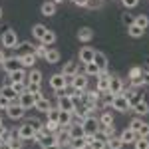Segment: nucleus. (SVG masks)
Here are the masks:
<instances>
[{"instance_id": "f257e3e1", "label": "nucleus", "mask_w": 149, "mask_h": 149, "mask_svg": "<svg viewBox=\"0 0 149 149\" xmlns=\"http://www.w3.org/2000/svg\"><path fill=\"white\" fill-rule=\"evenodd\" d=\"M111 107L115 111H121V113H127V109H131V105H129L123 92L117 93V95H111Z\"/></svg>"}, {"instance_id": "338daca9", "label": "nucleus", "mask_w": 149, "mask_h": 149, "mask_svg": "<svg viewBox=\"0 0 149 149\" xmlns=\"http://www.w3.org/2000/svg\"><path fill=\"white\" fill-rule=\"evenodd\" d=\"M80 149H88V147H80Z\"/></svg>"}, {"instance_id": "a211bd4d", "label": "nucleus", "mask_w": 149, "mask_h": 149, "mask_svg": "<svg viewBox=\"0 0 149 149\" xmlns=\"http://www.w3.org/2000/svg\"><path fill=\"white\" fill-rule=\"evenodd\" d=\"M68 133H70V137H72V139H80V137L86 135L81 123H70V125H68Z\"/></svg>"}, {"instance_id": "6ab92c4d", "label": "nucleus", "mask_w": 149, "mask_h": 149, "mask_svg": "<svg viewBox=\"0 0 149 149\" xmlns=\"http://www.w3.org/2000/svg\"><path fill=\"white\" fill-rule=\"evenodd\" d=\"M34 107L38 109V111H44V113H46L48 109L52 107V103H50V100H48V95H44V93H42V95H40V97L36 100Z\"/></svg>"}, {"instance_id": "c85d7f7f", "label": "nucleus", "mask_w": 149, "mask_h": 149, "mask_svg": "<svg viewBox=\"0 0 149 149\" xmlns=\"http://www.w3.org/2000/svg\"><path fill=\"white\" fill-rule=\"evenodd\" d=\"M26 81H28V84H42V72L36 70V68H32L30 74L26 76Z\"/></svg>"}, {"instance_id": "2eb2a0df", "label": "nucleus", "mask_w": 149, "mask_h": 149, "mask_svg": "<svg viewBox=\"0 0 149 149\" xmlns=\"http://www.w3.org/2000/svg\"><path fill=\"white\" fill-rule=\"evenodd\" d=\"M95 90L100 93H107V90H109V76L100 74L97 76V81H95Z\"/></svg>"}, {"instance_id": "9d476101", "label": "nucleus", "mask_w": 149, "mask_h": 149, "mask_svg": "<svg viewBox=\"0 0 149 149\" xmlns=\"http://www.w3.org/2000/svg\"><path fill=\"white\" fill-rule=\"evenodd\" d=\"M2 68H4L6 74H10V72H14V70H18V68H22V66H20V58H18V56L6 58V60L2 62Z\"/></svg>"}, {"instance_id": "09e8293b", "label": "nucleus", "mask_w": 149, "mask_h": 149, "mask_svg": "<svg viewBox=\"0 0 149 149\" xmlns=\"http://www.w3.org/2000/svg\"><path fill=\"white\" fill-rule=\"evenodd\" d=\"M12 88H14V92L20 95L22 92H26V81H12Z\"/></svg>"}, {"instance_id": "9b49d317", "label": "nucleus", "mask_w": 149, "mask_h": 149, "mask_svg": "<svg viewBox=\"0 0 149 149\" xmlns=\"http://www.w3.org/2000/svg\"><path fill=\"white\" fill-rule=\"evenodd\" d=\"M18 103L22 105L24 109H32V107H34V95L30 92H22L18 95Z\"/></svg>"}, {"instance_id": "cd10ccee", "label": "nucleus", "mask_w": 149, "mask_h": 149, "mask_svg": "<svg viewBox=\"0 0 149 149\" xmlns=\"http://www.w3.org/2000/svg\"><path fill=\"white\" fill-rule=\"evenodd\" d=\"M18 58H20V66H24V68H34L36 60H38L34 54H24V56H18Z\"/></svg>"}, {"instance_id": "6e6d98bb", "label": "nucleus", "mask_w": 149, "mask_h": 149, "mask_svg": "<svg viewBox=\"0 0 149 149\" xmlns=\"http://www.w3.org/2000/svg\"><path fill=\"white\" fill-rule=\"evenodd\" d=\"M121 4H123L125 8H135L139 4V0H121Z\"/></svg>"}, {"instance_id": "412c9836", "label": "nucleus", "mask_w": 149, "mask_h": 149, "mask_svg": "<svg viewBox=\"0 0 149 149\" xmlns=\"http://www.w3.org/2000/svg\"><path fill=\"white\" fill-rule=\"evenodd\" d=\"M123 93H125V97H127V102H129V105H133V103H137L139 100H143V97H141V93L137 92V88L123 90Z\"/></svg>"}, {"instance_id": "4be33fe9", "label": "nucleus", "mask_w": 149, "mask_h": 149, "mask_svg": "<svg viewBox=\"0 0 149 149\" xmlns=\"http://www.w3.org/2000/svg\"><path fill=\"white\" fill-rule=\"evenodd\" d=\"M62 74H64L66 78H74V76L78 74V64H76V62H72V60L66 62V64H64V68H62Z\"/></svg>"}, {"instance_id": "69168bd1", "label": "nucleus", "mask_w": 149, "mask_h": 149, "mask_svg": "<svg viewBox=\"0 0 149 149\" xmlns=\"http://www.w3.org/2000/svg\"><path fill=\"white\" fill-rule=\"evenodd\" d=\"M0 18H2V8H0Z\"/></svg>"}, {"instance_id": "4d7b16f0", "label": "nucleus", "mask_w": 149, "mask_h": 149, "mask_svg": "<svg viewBox=\"0 0 149 149\" xmlns=\"http://www.w3.org/2000/svg\"><path fill=\"white\" fill-rule=\"evenodd\" d=\"M121 20H123V24H125V26H131V24H133V16H131V14H127V12H125Z\"/></svg>"}, {"instance_id": "423d86ee", "label": "nucleus", "mask_w": 149, "mask_h": 149, "mask_svg": "<svg viewBox=\"0 0 149 149\" xmlns=\"http://www.w3.org/2000/svg\"><path fill=\"white\" fill-rule=\"evenodd\" d=\"M24 113H26V109H24L22 105L18 103V100H16V102H12V103H10V107L6 109V115H8L10 119H14V121H16V119H22Z\"/></svg>"}, {"instance_id": "de8ad7c7", "label": "nucleus", "mask_w": 149, "mask_h": 149, "mask_svg": "<svg viewBox=\"0 0 149 149\" xmlns=\"http://www.w3.org/2000/svg\"><path fill=\"white\" fill-rule=\"evenodd\" d=\"M141 76H143V70H141V68H137V66L129 70V80H139Z\"/></svg>"}, {"instance_id": "20e7f679", "label": "nucleus", "mask_w": 149, "mask_h": 149, "mask_svg": "<svg viewBox=\"0 0 149 149\" xmlns=\"http://www.w3.org/2000/svg\"><path fill=\"white\" fill-rule=\"evenodd\" d=\"M123 90H125L123 80L119 76H109V90H107V93L109 95H117V93H121Z\"/></svg>"}, {"instance_id": "49530a36", "label": "nucleus", "mask_w": 149, "mask_h": 149, "mask_svg": "<svg viewBox=\"0 0 149 149\" xmlns=\"http://www.w3.org/2000/svg\"><path fill=\"white\" fill-rule=\"evenodd\" d=\"M26 92L40 93V92H42V84H28V81H26Z\"/></svg>"}, {"instance_id": "5701e85b", "label": "nucleus", "mask_w": 149, "mask_h": 149, "mask_svg": "<svg viewBox=\"0 0 149 149\" xmlns=\"http://www.w3.org/2000/svg\"><path fill=\"white\" fill-rule=\"evenodd\" d=\"M0 95H4V97H8L10 102H16V100H18V93L14 92V88H12V84H6V86H2V88H0Z\"/></svg>"}, {"instance_id": "a18cd8bd", "label": "nucleus", "mask_w": 149, "mask_h": 149, "mask_svg": "<svg viewBox=\"0 0 149 149\" xmlns=\"http://www.w3.org/2000/svg\"><path fill=\"white\" fill-rule=\"evenodd\" d=\"M46 113H48V119H50V121H58V117H60V107H50Z\"/></svg>"}, {"instance_id": "0e129e2a", "label": "nucleus", "mask_w": 149, "mask_h": 149, "mask_svg": "<svg viewBox=\"0 0 149 149\" xmlns=\"http://www.w3.org/2000/svg\"><path fill=\"white\" fill-rule=\"evenodd\" d=\"M52 2H54V4H60V2H64V0H52Z\"/></svg>"}, {"instance_id": "ddd939ff", "label": "nucleus", "mask_w": 149, "mask_h": 149, "mask_svg": "<svg viewBox=\"0 0 149 149\" xmlns=\"http://www.w3.org/2000/svg\"><path fill=\"white\" fill-rule=\"evenodd\" d=\"M16 133H18V137L24 139V141H26V139H34V135H36V131L32 129V125H30V123H24V125H20Z\"/></svg>"}, {"instance_id": "864d4df0", "label": "nucleus", "mask_w": 149, "mask_h": 149, "mask_svg": "<svg viewBox=\"0 0 149 149\" xmlns=\"http://www.w3.org/2000/svg\"><path fill=\"white\" fill-rule=\"evenodd\" d=\"M10 100L8 97H4V95H0V111H6L8 107H10Z\"/></svg>"}, {"instance_id": "5fc2aeb1", "label": "nucleus", "mask_w": 149, "mask_h": 149, "mask_svg": "<svg viewBox=\"0 0 149 149\" xmlns=\"http://www.w3.org/2000/svg\"><path fill=\"white\" fill-rule=\"evenodd\" d=\"M141 125H143V121H141L139 117H135V119H131V123H129V127H131V129H133L135 133L139 131V127H141Z\"/></svg>"}, {"instance_id": "7ed1b4c3", "label": "nucleus", "mask_w": 149, "mask_h": 149, "mask_svg": "<svg viewBox=\"0 0 149 149\" xmlns=\"http://www.w3.org/2000/svg\"><path fill=\"white\" fill-rule=\"evenodd\" d=\"M50 88L54 90V92L62 93L66 88H68V84H66V76L60 72V74H54L52 78H50Z\"/></svg>"}, {"instance_id": "f3484780", "label": "nucleus", "mask_w": 149, "mask_h": 149, "mask_svg": "<svg viewBox=\"0 0 149 149\" xmlns=\"http://www.w3.org/2000/svg\"><path fill=\"white\" fill-rule=\"evenodd\" d=\"M34 44L32 42H18L16 46V56H24V54H34Z\"/></svg>"}, {"instance_id": "e2e57ef3", "label": "nucleus", "mask_w": 149, "mask_h": 149, "mask_svg": "<svg viewBox=\"0 0 149 149\" xmlns=\"http://www.w3.org/2000/svg\"><path fill=\"white\" fill-rule=\"evenodd\" d=\"M143 78L149 81V68H147V70H143Z\"/></svg>"}, {"instance_id": "bf43d9fd", "label": "nucleus", "mask_w": 149, "mask_h": 149, "mask_svg": "<svg viewBox=\"0 0 149 149\" xmlns=\"http://www.w3.org/2000/svg\"><path fill=\"white\" fill-rule=\"evenodd\" d=\"M44 149H64L62 145H58V143H52V145H46Z\"/></svg>"}, {"instance_id": "393cba45", "label": "nucleus", "mask_w": 149, "mask_h": 149, "mask_svg": "<svg viewBox=\"0 0 149 149\" xmlns=\"http://www.w3.org/2000/svg\"><path fill=\"white\" fill-rule=\"evenodd\" d=\"M131 109H133L137 115H147L149 113V103L145 102V100H139L137 103H133V105H131Z\"/></svg>"}, {"instance_id": "72a5a7b5", "label": "nucleus", "mask_w": 149, "mask_h": 149, "mask_svg": "<svg viewBox=\"0 0 149 149\" xmlns=\"http://www.w3.org/2000/svg\"><path fill=\"white\" fill-rule=\"evenodd\" d=\"M97 121H100V125H111V123H113V115H111L109 109H103L102 117H100Z\"/></svg>"}, {"instance_id": "39448f33", "label": "nucleus", "mask_w": 149, "mask_h": 149, "mask_svg": "<svg viewBox=\"0 0 149 149\" xmlns=\"http://www.w3.org/2000/svg\"><path fill=\"white\" fill-rule=\"evenodd\" d=\"M0 40H2V48H16L18 46V34L14 30H10V28L2 34Z\"/></svg>"}, {"instance_id": "052dcab7", "label": "nucleus", "mask_w": 149, "mask_h": 149, "mask_svg": "<svg viewBox=\"0 0 149 149\" xmlns=\"http://www.w3.org/2000/svg\"><path fill=\"white\" fill-rule=\"evenodd\" d=\"M0 149H12V147H10L8 141H2V143H0Z\"/></svg>"}, {"instance_id": "e433bc0d", "label": "nucleus", "mask_w": 149, "mask_h": 149, "mask_svg": "<svg viewBox=\"0 0 149 149\" xmlns=\"http://www.w3.org/2000/svg\"><path fill=\"white\" fill-rule=\"evenodd\" d=\"M105 145H107V149H123V143H121V139L119 137H109L105 139Z\"/></svg>"}, {"instance_id": "4c0bfd02", "label": "nucleus", "mask_w": 149, "mask_h": 149, "mask_svg": "<svg viewBox=\"0 0 149 149\" xmlns=\"http://www.w3.org/2000/svg\"><path fill=\"white\" fill-rule=\"evenodd\" d=\"M84 70H86V76H100V68L93 64V62H88V64H84Z\"/></svg>"}, {"instance_id": "79ce46f5", "label": "nucleus", "mask_w": 149, "mask_h": 149, "mask_svg": "<svg viewBox=\"0 0 149 149\" xmlns=\"http://www.w3.org/2000/svg\"><path fill=\"white\" fill-rule=\"evenodd\" d=\"M44 129H46L48 133H56V131H60V123H58V121H50V119H48L46 123H44Z\"/></svg>"}, {"instance_id": "f03ea898", "label": "nucleus", "mask_w": 149, "mask_h": 149, "mask_svg": "<svg viewBox=\"0 0 149 149\" xmlns=\"http://www.w3.org/2000/svg\"><path fill=\"white\" fill-rule=\"evenodd\" d=\"M81 127H84V133H86V135H97V131H100V121H97L93 115H88V117H84Z\"/></svg>"}, {"instance_id": "37998d69", "label": "nucleus", "mask_w": 149, "mask_h": 149, "mask_svg": "<svg viewBox=\"0 0 149 149\" xmlns=\"http://www.w3.org/2000/svg\"><path fill=\"white\" fill-rule=\"evenodd\" d=\"M26 123H30V125H32V129H34V131H40V129H44V123H42V121H40V119H38V117H30V119H28V121H26Z\"/></svg>"}, {"instance_id": "f704fd0d", "label": "nucleus", "mask_w": 149, "mask_h": 149, "mask_svg": "<svg viewBox=\"0 0 149 149\" xmlns=\"http://www.w3.org/2000/svg\"><path fill=\"white\" fill-rule=\"evenodd\" d=\"M46 32H48V28L44 26V24H36L34 28H32V36H34L36 40H42Z\"/></svg>"}, {"instance_id": "aec40b11", "label": "nucleus", "mask_w": 149, "mask_h": 149, "mask_svg": "<svg viewBox=\"0 0 149 149\" xmlns=\"http://www.w3.org/2000/svg\"><path fill=\"white\" fill-rule=\"evenodd\" d=\"M119 139H121V143L125 145V143H133L135 139H137V133L131 129V127H125L123 131H121V135H119Z\"/></svg>"}, {"instance_id": "bb28decb", "label": "nucleus", "mask_w": 149, "mask_h": 149, "mask_svg": "<svg viewBox=\"0 0 149 149\" xmlns=\"http://www.w3.org/2000/svg\"><path fill=\"white\" fill-rule=\"evenodd\" d=\"M40 12H42V16H54V14H56V4H54L52 0H46V2L42 4Z\"/></svg>"}, {"instance_id": "2f4dec72", "label": "nucleus", "mask_w": 149, "mask_h": 149, "mask_svg": "<svg viewBox=\"0 0 149 149\" xmlns=\"http://www.w3.org/2000/svg\"><path fill=\"white\" fill-rule=\"evenodd\" d=\"M56 40H58L56 32H52V30H48L46 34H44V38L40 40V44H44V46H52V44H56Z\"/></svg>"}, {"instance_id": "ea45409f", "label": "nucleus", "mask_w": 149, "mask_h": 149, "mask_svg": "<svg viewBox=\"0 0 149 149\" xmlns=\"http://www.w3.org/2000/svg\"><path fill=\"white\" fill-rule=\"evenodd\" d=\"M22 141H24V139L18 137V133H16V135H12V137L8 139V143H10V147H12V149H22V145H24Z\"/></svg>"}, {"instance_id": "dca6fc26", "label": "nucleus", "mask_w": 149, "mask_h": 149, "mask_svg": "<svg viewBox=\"0 0 149 149\" xmlns=\"http://www.w3.org/2000/svg\"><path fill=\"white\" fill-rule=\"evenodd\" d=\"M74 121V113L72 111H62L60 109V117H58V123H60V129H68V125Z\"/></svg>"}, {"instance_id": "a878e982", "label": "nucleus", "mask_w": 149, "mask_h": 149, "mask_svg": "<svg viewBox=\"0 0 149 149\" xmlns=\"http://www.w3.org/2000/svg\"><path fill=\"white\" fill-rule=\"evenodd\" d=\"M92 38H93L92 28L86 26V28H80V30H78V40H80V42H86V44H88V42H92Z\"/></svg>"}, {"instance_id": "58836bf2", "label": "nucleus", "mask_w": 149, "mask_h": 149, "mask_svg": "<svg viewBox=\"0 0 149 149\" xmlns=\"http://www.w3.org/2000/svg\"><path fill=\"white\" fill-rule=\"evenodd\" d=\"M143 32H145V30H141L139 26H135V24L127 26V34L131 36V38H141V36H143Z\"/></svg>"}, {"instance_id": "7c9ffc66", "label": "nucleus", "mask_w": 149, "mask_h": 149, "mask_svg": "<svg viewBox=\"0 0 149 149\" xmlns=\"http://www.w3.org/2000/svg\"><path fill=\"white\" fill-rule=\"evenodd\" d=\"M133 24L139 26L141 30H145V28L149 26V16H147V14H137V16L133 18Z\"/></svg>"}, {"instance_id": "1a4fd4ad", "label": "nucleus", "mask_w": 149, "mask_h": 149, "mask_svg": "<svg viewBox=\"0 0 149 149\" xmlns=\"http://www.w3.org/2000/svg\"><path fill=\"white\" fill-rule=\"evenodd\" d=\"M93 64L100 68V74H105L107 72V56L103 52H95L93 54Z\"/></svg>"}, {"instance_id": "f8f14e48", "label": "nucleus", "mask_w": 149, "mask_h": 149, "mask_svg": "<svg viewBox=\"0 0 149 149\" xmlns=\"http://www.w3.org/2000/svg\"><path fill=\"white\" fill-rule=\"evenodd\" d=\"M54 139H56L58 145H62V147H66V145L72 143V137H70L68 129H60V131H56V133H54Z\"/></svg>"}, {"instance_id": "3c124183", "label": "nucleus", "mask_w": 149, "mask_h": 149, "mask_svg": "<svg viewBox=\"0 0 149 149\" xmlns=\"http://www.w3.org/2000/svg\"><path fill=\"white\" fill-rule=\"evenodd\" d=\"M46 50H48V46H44V44H38V46L34 48V56H36V58H44Z\"/></svg>"}, {"instance_id": "0eeeda50", "label": "nucleus", "mask_w": 149, "mask_h": 149, "mask_svg": "<svg viewBox=\"0 0 149 149\" xmlns=\"http://www.w3.org/2000/svg\"><path fill=\"white\" fill-rule=\"evenodd\" d=\"M72 88L76 92H86L88 90V76L86 74H76L72 78Z\"/></svg>"}, {"instance_id": "6e6552de", "label": "nucleus", "mask_w": 149, "mask_h": 149, "mask_svg": "<svg viewBox=\"0 0 149 149\" xmlns=\"http://www.w3.org/2000/svg\"><path fill=\"white\" fill-rule=\"evenodd\" d=\"M58 107H60L62 111H74L76 105H74V102H72V95H68V93L58 95Z\"/></svg>"}, {"instance_id": "c9c22d12", "label": "nucleus", "mask_w": 149, "mask_h": 149, "mask_svg": "<svg viewBox=\"0 0 149 149\" xmlns=\"http://www.w3.org/2000/svg\"><path fill=\"white\" fill-rule=\"evenodd\" d=\"M97 133H102L105 139L113 137V135H115V127H113V123H111V125H100V131H97Z\"/></svg>"}, {"instance_id": "603ef678", "label": "nucleus", "mask_w": 149, "mask_h": 149, "mask_svg": "<svg viewBox=\"0 0 149 149\" xmlns=\"http://www.w3.org/2000/svg\"><path fill=\"white\" fill-rule=\"evenodd\" d=\"M137 137H149V123L143 121V125L139 127V131H137Z\"/></svg>"}, {"instance_id": "680f3d73", "label": "nucleus", "mask_w": 149, "mask_h": 149, "mask_svg": "<svg viewBox=\"0 0 149 149\" xmlns=\"http://www.w3.org/2000/svg\"><path fill=\"white\" fill-rule=\"evenodd\" d=\"M4 60H6V54H4V50H2V48H0V64H2V62H4Z\"/></svg>"}, {"instance_id": "473e14b6", "label": "nucleus", "mask_w": 149, "mask_h": 149, "mask_svg": "<svg viewBox=\"0 0 149 149\" xmlns=\"http://www.w3.org/2000/svg\"><path fill=\"white\" fill-rule=\"evenodd\" d=\"M90 149H107V145H105V139L100 137V135H95V137L90 141V145H88Z\"/></svg>"}, {"instance_id": "a19ab883", "label": "nucleus", "mask_w": 149, "mask_h": 149, "mask_svg": "<svg viewBox=\"0 0 149 149\" xmlns=\"http://www.w3.org/2000/svg\"><path fill=\"white\" fill-rule=\"evenodd\" d=\"M135 149H149V137H137L133 141Z\"/></svg>"}, {"instance_id": "4468645a", "label": "nucleus", "mask_w": 149, "mask_h": 149, "mask_svg": "<svg viewBox=\"0 0 149 149\" xmlns=\"http://www.w3.org/2000/svg\"><path fill=\"white\" fill-rule=\"evenodd\" d=\"M93 54H95V50H93L92 46H84L80 48V62L81 64H88V62H93Z\"/></svg>"}, {"instance_id": "c03bdc74", "label": "nucleus", "mask_w": 149, "mask_h": 149, "mask_svg": "<svg viewBox=\"0 0 149 149\" xmlns=\"http://www.w3.org/2000/svg\"><path fill=\"white\" fill-rule=\"evenodd\" d=\"M72 149H80V147H88V141H86V137H80V139H72Z\"/></svg>"}, {"instance_id": "13d9d810", "label": "nucleus", "mask_w": 149, "mask_h": 149, "mask_svg": "<svg viewBox=\"0 0 149 149\" xmlns=\"http://www.w3.org/2000/svg\"><path fill=\"white\" fill-rule=\"evenodd\" d=\"M74 4H76V6H81V8H86V6H88V0H74Z\"/></svg>"}, {"instance_id": "8fccbe9b", "label": "nucleus", "mask_w": 149, "mask_h": 149, "mask_svg": "<svg viewBox=\"0 0 149 149\" xmlns=\"http://www.w3.org/2000/svg\"><path fill=\"white\" fill-rule=\"evenodd\" d=\"M102 6H103V0H88V6H86V8L97 10V8H102Z\"/></svg>"}, {"instance_id": "c756f323", "label": "nucleus", "mask_w": 149, "mask_h": 149, "mask_svg": "<svg viewBox=\"0 0 149 149\" xmlns=\"http://www.w3.org/2000/svg\"><path fill=\"white\" fill-rule=\"evenodd\" d=\"M26 72H24L22 68H18V70H14V72H10L8 74V80H12V81H26Z\"/></svg>"}, {"instance_id": "b1692460", "label": "nucleus", "mask_w": 149, "mask_h": 149, "mask_svg": "<svg viewBox=\"0 0 149 149\" xmlns=\"http://www.w3.org/2000/svg\"><path fill=\"white\" fill-rule=\"evenodd\" d=\"M60 52H58L56 48H48L46 50V54H44V60H46L48 64H58L60 62Z\"/></svg>"}]
</instances>
